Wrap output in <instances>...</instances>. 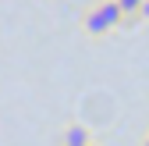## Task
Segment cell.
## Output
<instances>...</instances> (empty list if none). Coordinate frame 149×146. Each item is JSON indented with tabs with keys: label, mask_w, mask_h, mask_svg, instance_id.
<instances>
[{
	"label": "cell",
	"mask_w": 149,
	"mask_h": 146,
	"mask_svg": "<svg viewBox=\"0 0 149 146\" xmlns=\"http://www.w3.org/2000/svg\"><path fill=\"white\" fill-rule=\"evenodd\" d=\"M146 146H149V139H146Z\"/></svg>",
	"instance_id": "cell-6"
},
{
	"label": "cell",
	"mask_w": 149,
	"mask_h": 146,
	"mask_svg": "<svg viewBox=\"0 0 149 146\" xmlns=\"http://www.w3.org/2000/svg\"><path fill=\"white\" fill-rule=\"evenodd\" d=\"M117 7H121V14H124V22H132V18H139L142 0H117Z\"/></svg>",
	"instance_id": "cell-3"
},
{
	"label": "cell",
	"mask_w": 149,
	"mask_h": 146,
	"mask_svg": "<svg viewBox=\"0 0 149 146\" xmlns=\"http://www.w3.org/2000/svg\"><path fill=\"white\" fill-rule=\"evenodd\" d=\"M89 146H100V142H89Z\"/></svg>",
	"instance_id": "cell-5"
},
{
	"label": "cell",
	"mask_w": 149,
	"mask_h": 146,
	"mask_svg": "<svg viewBox=\"0 0 149 146\" xmlns=\"http://www.w3.org/2000/svg\"><path fill=\"white\" fill-rule=\"evenodd\" d=\"M139 18H146V22H149V0H142V7H139Z\"/></svg>",
	"instance_id": "cell-4"
},
{
	"label": "cell",
	"mask_w": 149,
	"mask_h": 146,
	"mask_svg": "<svg viewBox=\"0 0 149 146\" xmlns=\"http://www.w3.org/2000/svg\"><path fill=\"white\" fill-rule=\"evenodd\" d=\"M121 22H124V14L117 7V0H100V4L85 14V32L89 36H107L110 29H117Z\"/></svg>",
	"instance_id": "cell-1"
},
{
	"label": "cell",
	"mask_w": 149,
	"mask_h": 146,
	"mask_svg": "<svg viewBox=\"0 0 149 146\" xmlns=\"http://www.w3.org/2000/svg\"><path fill=\"white\" fill-rule=\"evenodd\" d=\"M64 146H89L92 142V132L85 128V125H71V128H64Z\"/></svg>",
	"instance_id": "cell-2"
}]
</instances>
